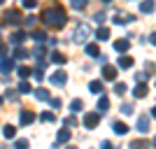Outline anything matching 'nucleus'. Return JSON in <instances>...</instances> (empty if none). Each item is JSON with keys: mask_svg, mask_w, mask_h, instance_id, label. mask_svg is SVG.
<instances>
[{"mask_svg": "<svg viewBox=\"0 0 156 149\" xmlns=\"http://www.w3.org/2000/svg\"><path fill=\"white\" fill-rule=\"evenodd\" d=\"M65 19H68V16H65L63 7H49V9H44V14H42V21L51 28H61L65 23Z\"/></svg>", "mask_w": 156, "mask_h": 149, "instance_id": "nucleus-1", "label": "nucleus"}, {"mask_svg": "<svg viewBox=\"0 0 156 149\" xmlns=\"http://www.w3.org/2000/svg\"><path fill=\"white\" fill-rule=\"evenodd\" d=\"M98 121H100V114H98V112H86L84 114V126L86 128H96Z\"/></svg>", "mask_w": 156, "mask_h": 149, "instance_id": "nucleus-2", "label": "nucleus"}, {"mask_svg": "<svg viewBox=\"0 0 156 149\" xmlns=\"http://www.w3.org/2000/svg\"><path fill=\"white\" fill-rule=\"evenodd\" d=\"M89 26H84V23H79L77 26V30H75V40H77V42H84L86 37H89Z\"/></svg>", "mask_w": 156, "mask_h": 149, "instance_id": "nucleus-3", "label": "nucleus"}, {"mask_svg": "<svg viewBox=\"0 0 156 149\" xmlns=\"http://www.w3.org/2000/svg\"><path fill=\"white\" fill-rule=\"evenodd\" d=\"M135 126H137V130H140V133H149V117H144V114H142V117H137V123H135Z\"/></svg>", "mask_w": 156, "mask_h": 149, "instance_id": "nucleus-4", "label": "nucleus"}, {"mask_svg": "<svg viewBox=\"0 0 156 149\" xmlns=\"http://www.w3.org/2000/svg\"><path fill=\"white\" fill-rule=\"evenodd\" d=\"M154 9H156L154 0H142V2H140V12H142V14H151Z\"/></svg>", "mask_w": 156, "mask_h": 149, "instance_id": "nucleus-5", "label": "nucleus"}, {"mask_svg": "<svg viewBox=\"0 0 156 149\" xmlns=\"http://www.w3.org/2000/svg\"><path fill=\"white\" fill-rule=\"evenodd\" d=\"M49 79H51V84H56V86H63L65 84V72H54V75H51V77H49Z\"/></svg>", "mask_w": 156, "mask_h": 149, "instance_id": "nucleus-6", "label": "nucleus"}, {"mask_svg": "<svg viewBox=\"0 0 156 149\" xmlns=\"http://www.w3.org/2000/svg\"><path fill=\"white\" fill-rule=\"evenodd\" d=\"M103 77L107 79V82H112V79L117 77V68H112V65H105V68H103Z\"/></svg>", "mask_w": 156, "mask_h": 149, "instance_id": "nucleus-7", "label": "nucleus"}, {"mask_svg": "<svg viewBox=\"0 0 156 149\" xmlns=\"http://www.w3.org/2000/svg\"><path fill=\"white\" fill-rule=\"evenodd\" d=\"M112 128H114V133H117V135H126V133H128V126H126V123H121V121H114V123H112Z\"/></svg>", "mask_w": 156, "mask_h": 149, "instance_id": "nucleus-8", "label": "nucleus"}, {"mask_svg": "<svg viewBox=\"0 0 156 149\" xmlns=\"http://www.w3.org/2000/svg\"><path fill=\"white\" fill-rule=\"evenodd\" d=\"M33 121H35V114H33V112H28V110L21 112V123H23V126H26V123H33Z\"/></svg>", "mask_w": 156, "mask_h": 149, "instance_id": "nucleus-9", "label": "nucleus"}, {"mask_svg": "<svg viewBox=\"0 0 156 149\" xmlns=\"http://www.w3.org/2000/svg\"><path fill=\"white\" fill-rule=\"evenodd\" d=\"M128 47H130L128 40H117V42H114V49H117V51H126Z\"/></svg>", "mask_w": 156, "mask_h": 149, "instance_id": "nucleus-10", "label": "nucleus"}, {"mask_svg": "<svg viewBox=\"0 0 156 149\" xmlns=\"http://www.w3.org/2000/svg\"><path fill=\"white\" fill-rule=\"evenodd\" d=\"M133 96H135V98H144V96H147V86H144V84H137L135 91H133Z\"/></svg>", "mask_w": 156, "mask_h": 149, "instance_id": "nucleus-11", "label": "nucleus"}, {"mask_svg": "<svg viewBox=\"0 0 156 149\" xmlns=\"http://www.w3.org/2000/svg\"><path fill=\"white\" fill-rule=\"evenodd\" d=\"M89 91H91V93H100V91H103V82H100V79L91 82V84H89Z\"/></svg>", "mask_w": 156, "mask_h": 149, "instance_id": "nucleus-12", "label": "nucleus"}, {"mask_svg": "<svg viewBox=\"0 0 156 149\" xmlns=\"http://www.w3.org/2000/svg\"><path fill=\"white\" fill-rule=\"evenodd\" d=\"M117 65H119V68H130V65H133V59H130V56H124V59L119 56Z\"/></svg>", "mask_w": 156, "mask_h": 149, "instance_id": "nucleus-13", "label": "nucleus"}, {"mask_svg": "<svg viewBox=\"0 0 156 149\" xmlns=\"http://www.w3.org/2000/svg\"><path fill=\"white\" fill-rule=\"evenodd\" d=\"M72 9H77V12H82V9H86V0H70Z\"/></svg>", "mask_w": 156, "mask_h": 149, "instance_id": "nucleus-14", "label": "nucleus"}, {"mask_svg": "<svg viewBox=\"0 0 156 149\" xmlns=\"http://www.w3.org/2000/svg\"><path fill=\"white\" fill-rule=\"evenodd\" d=\"M5 21H12V23H19V12L16 9H12V12L5 14Z\"/></svg>", "mask_w": 156, "mask_h": 149, "instance_id": "nucleus-15", "label": "nucleus"}, {"mask_svg": "<svg viewBox=\"0 0 156 149\" xmlns=\"http://www.w3.org/2000/svg\"><path fill=\"white\" fill-rule=\"evenodd\" d=\"M23 37H26V35H23L21 30H16V33L12 35V44H21V42H23Z\"/></svg>", "mask_w": 156, "mask_h": 149, "instance_id": "nucleus-16", "label": "nucleus"}, {"mask_svg": "<svg viewBox=\"0 0 156 149\" xmlns=\"http://www.w3.org/2000/svg\"><path fill=\"white\" fill-rule=\"evenodd\" d=\"M96 37H98V40H100V42H105V40L110 37V30H107V28H100V30H98V33H96Z\"/></svg>", "mask_w": 156, "mask_h": 149, "instance_id": "nucleus-17", "label": "nucleus"}, {"mask_svg": "<svg viewBox=\"0 0 156 149\" xmlns=\"http://www.w3.org/2000/svg\"><path fill=\"white\" fill-rule=\"evenodd\" d=\"M40 119H42V121H47V123H54V121H56V117H54L51 112H42V114H40Z\"/></svg>", "mask_w": 156, "mask_h": 149, "instance_id": "nucleus-18", "label": "nucleus"}, {"mask_svg": "<svg viewBox=\"0 0 156 149\" xmlns=\"http://www.w3.org/2000/svg\"><path fill=\"white\" fill-rule=\"evenodd\" d=\"M0 70H2V72H9V70H14V63H12V61H2V63H0Z\"/></svg>", "mask_w": 156, "mask_h": 149, "instance_id": "nucleus-19", "label": "nucleus"}, {"mask_svg": "<svg viewBox=\"0 0 156 149\" xmlns=\"http://www.w3.org/2000/svg\"><path fill=\"white\" fill-rule=\"evenodd\" d=\"M51 61H54V63H58V65H63L65 63V56H63V54H58V51H54L51 54Z\"/></svg>", "mask_w": 156, "mask_h": 149, "instance_id": "nucleus-20", "label": "nucleus"}, {"mask_svg": "<svg viewBox=\"0 0 156 149\" xmlns=\"http://www.w3.org/2000/svg\"><path fill=\"white\" fill-rule=\"evenodd\" d=\"M107 107H110V100H107V98H100V100H98V110H100V112H105V110H107Z\"/></svg>", "mask_w": 156, "mask_h": 149, "instance_id": "nucleus-21", "label": "nucleus"}, {"mask_svg": "<svg viewBox=\"0 0 156 149\" xmlns=\"http://www.w3.org/2000/svg\"><path fill=\"white\" fill-rule=\"evenodd\" d=\"M68 140H70V130L63 128V130L58 133V142H68Z\"/></svg>", "mask_w": 156, "mask_h": 149, "instance_id": "nucleus-22", "label": "nucleus"}, {"mask_svg": "<svg viewBox=\"0 0 156 149\" xmlns=\"http://www.w3.org/2000/svg\"><path fill=\"white\" fill-rule=\"evenodd\" d=\"M14 135H16V128H14V126H5V137L7 140H12Z\"/></svg>", "mask_w": 156, "mask_h": 149, "instance_id": "nucleus-23", "label": "nucleus"}, {"mask_svg": "<svg viewBox=\"0 0 156 149\" xmlns=\"http://www.w3.org/2000/svg\"><path fill=\"white\" fill-rule=\"evenodd\" d=\"M130 149H147V142L144 140H135V142H130Z\"/></svg>", "mask_w": 156, "mask_h": 149, "instance_id": "nucleus-24", "label": "nucleus"}, {"mask_svg": "<svg viewBox=\"0 0 156 149\" xmlns=\"http://www.w3.org/2000/svg\"><path fill=\"white\" fill-rule=\"evenodd\" d=\"M82 107H84V105H82V100H72V103H70V110H72V112H82Z\"/></svg>", "mask_w": 156, "mask_h": 149, "instance_id": "nucleus-25", "label": "nucleus"}, {"mask_svg": "<svg viewBox=\"0 0 156 149\" xmlns=\"http://www.w3.org/2000/svg\"><path fill=\"white\" fill-rule=\"evenodd\" d=\"M86 54H89V56H100V54H98V47H96V44H86Z\"/></svg>", "mask_w": 156, "mask_h": 149, "instance_id": "nucleus-26", "label": "nucleus"}, {"mask_svg": "<svg viewBox=\"0 0 156 149\" xmlns=\"http://www.w3.org/2000/svg\"><path fill=\"white\" fill-rule=\"evenodd\" d=\"M35 98H37V100H47V98H49V93H47L44 89H37V91H35Z\"/></svg>", "mask_w": 156, "mask_h": 149, "instance_id": "nucleus-27", "label": "nucleus"}, {"mask_svg": "<svg viewBox=\"0 0 156 149\" xmlns=\"http://www.w3.org/2000/svg\"><path fill=\"white\" fill-rule=\"evenodd\" d=\"M19 91H21V93H30V84H28V82H26V79H23V82H21V84H19Z\"/></svg>", "mask_w": 156, "mask_h": 149, "instance_id": "nucleus-28", "label": "nucleus"}, {"mask_svg": "<svg viewBox=\"0 0 156 149\" xmlns=\"http://www.w3.org/2000/svg\"><path fill=\"white\" fill-rule=\"evenodd\" d=\"M124 91H126V84H124V82H117V84H114V93H119V96H121Z\"/></svg>", "mask_w": 156, "mask_h": 149, "instance_id": "nucleus-29", "label": "nucleus"}, {"mask_svg": "<svg viewBox=\"0 0 156 149\" xmlns=\"http://www.w3.org/2000/svg\"><path fill=\"white\" fill-rule=\"evenodd\" d=\"M30 37L35 40V42H42V40H44V33H42V30H35V33L30 35Z\"/></svg>", "mask_w": 156, "mask_h": 149, "instance_id": "nucleus-30", "label": "nucleus"}, {"mask_svg": "<svg viewBox=\"0 0 156 149\" xmlns=\"http://www.w3.org/2000/svg\"><path fill=\"white\" fill-rule=\"evenodd\" d=\"M121 112H124V114H133V105H130V103H124V105H121Z\"/></svg>", "mask_w": 156, "mask_h": 149, "instance_id": "nucleus-31", "label": "nucleus"}, {"mask_svg": "<svg viewBox=\"0 0 156 149\" xmlns=\"http://www.w3.org/2000/svg\"><path fill=\"white\" fill-rule=\"evenodd\" d=\"M28 75H33L28 68H19V77H21V79H28Z\"/></svg>", "mask_w": 156, "mask_h": 149, "instance_id": "nucleus-32", "label": "nucleus"}, {"mask_svg": "<svg viewBox=\"0 0 156 149\" xmlns=\"http://www.w3.org/2000/svg\"><path fill=\"white\" fill-rule=\"evenodd\" d=\"M14 149H28V140H16Z\"/></svg>", "mask_w": 156, "mask_h": 149, "instance_id": "nucleus-33", "label": "nucleus"}, {"mask_svg": "<svg viewBox=\"0 0 156 149\" xmlns=\"http://www.w3.org/2000/svg\"><path fill=\"white\" fill-rule=\"evenodd\" d=\"M35 19H37V16H28V19L23 21V23H26L28 28H33V26H35Z\"/></svg>", "mask_w": 156, "mask_h": 149, "instance_id": "nucleus-34", "label": "nucleus"}, {"mask_svg": "<svg viewBox=\"0 0 156 149\" xmlns=\"http://www.w3.org/2000/svg\"><path fill=\"white\" fill-rule=\"evenodd\" d=\"M14 54H16V59H26V56H28V54H26V49H16Z\"/></svg>", "mask_w": 156, "mask_h": 149, "instance_id": "nucleus-35", "label": "nucleus"}, {"mask_svg": "<svg viewBox=\"0 0 156 149\" xmlns=\"http://www.w3.org/2000/svg\"><path fill=\"white\" fill-rule=\"evenodd\" d=\"M105 19H107V16H105V12H98V14H96V21H98V23H103Z\"/></svg>", "mask_w": 156, "mask_h": 149, "instance_id": "nucleus-36", "label": "nucleus"}, {"mask_svg": "<svg viewBox=\"0 0 156 149\" xmlns=\"http://www.w3.org/2000/svg\"><path fill=\"white\" fill-rule=\"evenodd\" d=\"M33 77L37 79V82H42V77H44V75H42V70H35V72H33Z\"/></svg>", "mask_w": 156, "mask_h": 149, "instance_id": "nucleus-37", "label": "nucleus"}, {"mask_svg": "<svg viewBox=\"0 0 156 149\" xmlns=\"http://www.w3.org/2000/svg\"><path fill=\"white\" fill-rule=\"evenodd\" d=\"M23 7H28V9H30V7H35V0H23Z\"/></svg>", "mask_w": 156, "mask_h": 149, "instance_id": "nucleus-38", "label": "nucleus"}, {"mask_svg": "<svg viewBox=\"0 0 156 149\" xmlns=\"http://www.w3.org/2000/svg\"><path fill=\"white\" fill-rule=\"evenodd\" d=\"M100 149H114V147H112V142H107V140H105V142L100 144Z\"/></svg>", "mask_w": 156, "mask_h": 149, "instance_id": "nucleus-39", "label": "nucleus"}, {"mask_svg": "<svg viewBox=\"0 0 156 149\" xmlns=\"http://www.w3.org/2000/svg\"><path fill=\"white\" fill-rule=\"evenodd\" d=\"M65 126H75V117H68V119H65Z\"/></svg>", "mask_w": 156, "mask_h": 149, "instance_id": "nucleus-40", "label": "nucleus"}, {"mask_svg": "<svg viewBox=\"0 0 156 149\" xmlns=\"http://www.w3.org/2000/svg\"><path fill=\"white\" fill-rule=\"evenodd\" d=\"M5 96H7V98H12V100H14V98H16V93H14L12 89H7V93H5Z\"/></svg>", "mask_w": 156, "mask_h": 149, "instance_id": "nucleus-41", "label": "nucleus"}, {"mask_svg": "<svg viewBox=\"0 0 156 149\" xmlns=\"http://www.w3.org/2000/svg\"><path fill=\"white\" fill-rule=\"evenodd\" d=\"M149 42H151V44H156V33L151 35V40H149Z\"/></svg>", "mask_w": 156, "mask_h": 149, "instance_id": "nucleus-42", "label": "nucleus"}, {"mask_svg": "<svg viewBox=\"0 0 156 149\" xmlns=\"http://www.w3.org/2000/svg\"><path fill=\"white\" fill-rule=\"evenodd\" d=\"M151 147H156V135H154V137H151Z\"/></svg>", "mask_w": 156, "mask_h": 149, "instance_id": "nucleus-43", "label": "nucleus"}, {"mask_svg": "<svg viewBox=\"0 0 156 149\" xmlns=\"http://www.w3.org/2000/svg\"><path fill=\"white\" fill-rule=\"evenodd\" d=\"M151 117H154V119H156V107H151Z\"/></svg>", "mask_w": 156, "mask_h": 149, "instance_id": "nucleus-44", "label": "nucleus"}, {"mask_svg": "<svg viewBox=\"0 0 156 149\" xmlns=\"http://www.w3.org/2000/svg\"><path fill=\"white\" fill-rule=\"evenodd\" d=\"M103 2H105V5H107V2H112V0H103Z\"/></svg>", "mask_w": 156, "mask_h": 149, "instance_id": "nucleus-45", "label": "nucleus"}, {"mask_svg": "<svg viewBox=\"0 0 156 149\" xmlns=\"http://www.w3.org/2000/svg\"><path fill=\"white\" fill-rule=\"evenodd\" d=\"M65 149H77V147H65Z\"/></svg>", "mask_w": 156, "mask_h": 149, "instance_id": "nucleus-46", "label": "nucleus"}, {"mask_svg": "<svg viewBox=\"0 0 156 149\" xmlns=\"http://www.w3.org/2000/svg\"><path fill=\"white\" fill-rule=\"evenodd\" d=\"M0 103H2V98H0Z\"/></svg>", "mask_w": 156, "mask_h": 149, "instance_id": "nucleus-47", "label": "nucleus"}, {"mask_svg": "<svg viewBox=\"0 0 156 149\" xmlns=\"http://www.w3.org/2000/svg\"><path fill=\"white\" fill-rule=\"evenodd\" d=\"M0 5H2V0H0Z\"/></svg>", "mask_w": 156, "mask_h": 149, "instance_id": "nucleus-48", "label": "nucleus"}]
</instances>
